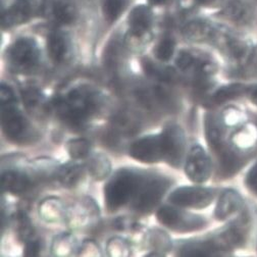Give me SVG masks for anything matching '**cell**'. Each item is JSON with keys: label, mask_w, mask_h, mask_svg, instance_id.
<instances>
[{"label": "cell", "mask_w": 257, "mask_h": 257, "mask_svg": "<svg viewBox=\"0 0 257 257\" xmlns=\"http://www.w3.org/2000/svg\"><path fill=\"white\" fill-rule=\"evenodd\" d=\"M218 29V26L212 25L207 21L194 20L186 24L183 29V34L192 42H208L212 44L217 35Z\"/></svg>", "instance_id": "17"}, {"label": "cell", "mask_w": 257, "mask_h": 257, "mask_svg": "<svg viewBox=\"0 0 257 257\" xmlns=\"http://www.w3.org/2000/svg\"><path fill=\"white\" fill-rule=\"evenodd\" d=\"M39 60L40 49L32 38H19L8 49V61L16 72L31 73L37 68Z\"/></svg>", "instance_id": "6"}, {"label": "cell", "mask_w": 257, "mask_h": 257, "mask_svg": "<svg viewBox=\"0 0 257 257\" xmlns=\"http://www.w3.org/2000/svg\"><path fill=\"white\" fill-rule=\"evenodd\" d=\"M156 215L160 223L181 233L200 231L207 226V220L203 216L178 210L170 206L162 207Z\"/></svg>", "instance_id": "9"}, {"label": "cell", "mask_w": 257, "mask_h": 257, "mask_svg": "<svg viewBox=\"0 0 257 257\" xmlns=\"http://www.w3.org/2000/svg\"><path fill=\"white\" fill-rule=\"evenodd\" d=\"M218 193L217 189L211 187H182L172 193L170 201L181 207L203 209L211 205L217 198Z\"/></svg>", "instance_id": "8"}, {"label": "cell", "mask_w": 257, "mask_h": 257, "mask_svg": "<svg viewBox=\"0 0 257 257\" xmlns=\"http://www.w3.org/2000/svg\"><path fill=\"white\" fill-rule=\"evenodd\" d=\"M197 51H190V50H182L178 54L176 58V66L182 72H190L192 71L193 66L196 59Z\"/></svg>", "instance_id": "29"}, {"label": "cell", "mask_w": 257, "mask_h": 257, "mask_svg": "<svg viewBox=\"0 0 257 257\" xmlns=\"http://www.w3.org/2000/svg\"><path fill=\"white\" fill-rule=\"evenodd\" d=\"M223 17L240 28H248L254 25L255 12L252 6L243 0H234L222 13Z\"/></svg>", "instance_id": "18"}, {"label": "cell", "mask_w": 257, "mask_h": 257, "mask_svg": "<svg viewBox=\"0 0 257 257\" xmlns=\"http://www.w3.org/2000/svg\"><path fill=\"white\" fill-rule=\"evenodd\" d=\"M22 97L26 108L31 114L41 116L47 111L45 98L38 89L34 87L24 89L22 91Z\"/></svg>", "instance_id": "20"}, {"label": "cell", "mask_w": 257, "mask_h": 257, "mask_svg": "<svg viewBox=\"0 0 257 257\" xmlns=\"http://www.w3.org/2000/svg\"><path fill=\"white\" fill-rule=\"evenodd\" d=\"M130 155L141 163L159 162L165 157L163 136L152 135L139 139L131 146Z\"/></svg>", "instance_id": "14"}, {"label": "cell", "mask_w": 257, "mask_h": 257, "mask_svg": "<svg viewBox=\"0 0 257 257\" xmlns=\"http://www.w3.org/2000/svg\"><path fill=\"white\" fill-rule=\"evenodd\" d=\"M47 51L50 58L56 63L68 61L73 52L70 36L61 31H54L47 38Z\"/></svg>", "instance_id": "15"}, {"label": "cell", "mask_w": 257, "mask_h": 257, "mask_svg": "<svg viewBox=\"0 0 257 257\" xmlns=\"http://www.w3.org/2000/svg\"><path fill=\"white\" fill-rule=\"evenodd\" d=\"M167 0H148L149 6L152 7H162L164 5H166Z\"/></svg>", "instance_id": "32"}, {"label": "cell", "mask_w": 257, "mask_h": 257, "mask_svg": "<svg viewBox=\"0 0 257 257\" xmlns=\"http://www.w3.org/2000/svg\"><path fill=\"white\" fill-rule=\"evenodd\" d=\"M142 66L143 70L149 77L162 82H171L176 77L174 70L160 66V64H157L148 58H144L142 60Z\"/></svg>", "instance_id": "24"}, {"label": "cell", "mask_w": 257, "mask_h": 257, "mask_svg": "<svg viewBox=\"0 0 257 257\" xmlns=\"http://www.w3.org/2000/svg\"><path fill=\"white\" fill-rule=\"evenodd\" d=\"M68 151L72 158L83 159L90 153V143L85 139H75L68 143Z\"/></svg>", "instance_id": "28"}, {"label": "cell", "mask_w": 257, "mask_h": 257, "mask_svg": "<svg viewBox=\"0 0 257 257\" xmlns=\"http://www.w3.org/2000/svg\"><path fill=\"white\" fill-rule=\"evenodd\" d=\"M240 100L257 111V81H242Z\"/></svg>", "instance_id": "27"}, {"label": "cell", "mask_w": 257, "mask_h": 257, "mask_svg": "<svg viewBox=\"0 0 257 257\" xmlns=\"http://www.w3.org/2000/svg\"><path fill=\"white\" fill-rule=\"evenodd\" d=\"M251 202L246 193L234 188L220 191L214 207L213 216L218 221L226 222L241 213Z\"/></svg>", "instance_id": "11"}, {"label": "cell", "mask_w": 257, "mask_h": 257, "mask_svg": "<svg viewBox=\"0 0 257 257\" xmlns=\"http://www.w3.org/2000/svg\"><path fill=\"white\" fill-rule=\"evenodd\" d=\"M35 10L30 0H3L2 27L11 29L33 19Z\"/></svg>", "instance_id": "12"}, {"label": "cell", "mask_w": 257, "mask_h": 257, "mask_svg": "<svg viewBox=\"0 0 257 257\" xmlns=\"http://www.w3.org/2000/svg\"><path fill=\"white\" fill-rule=\"evenodd\" d=\"M84 176L83 166L77 164H68L60 168L57 172L58 181L66 187L76 186Z\"/></svg>", "instance_id": "23"}, {"label": "cell", "mask_w": 257, "mask_h": 257, "mask_svg": "<svg viewBox=\"0 0 257 257\" xmlns=\"http://www.w3.org/2000/svg\"><path fill=\"white\" fill-rule=\"evenodd\" d=\"M3 190L12 194L19 195L26 192L31 184L30 178L21 172L8 171L3 175Z\"/></svg>", "instance_id": "19"}, {"label": "cell", "mask_w": 257, "mask_h": 257, "mask_svg": "<svg viewBox=\"0 0 257 257\" xmlns=\"http://www.w3.org/2000/svg\"><path fill=\"white\" fill-rule=\"evenodd\" d=\"M2 116L4 132L10 140L19 144L34 141L36 135L33 126L18 108L17 101L2 103Z\"/></svg>", "instance_id": "5"}, {"label": "cell", "mask_w": 257, "mask_h": 257, "mask_svg": "<svg viewBox=\"0 0 257 257\" xmlns=\"http://www.w3.org/2000/svg\"><path fill=\"white\" fill-rule=\"evenodd\" d=\"M48 18L58 26L71 25L77 21L79 11L73 0H53L46 10Z\"/></svg>", "instance_id": "16"}, {"label": "cell", "mask_w": 257, "mask_h": 257, "mask_svg": "<svg viewBox=\"0 0 257 257\" xmlns=\"http://www.w3.org/2000/svg\"><path fill=\"white\" fill-rule=\"evenodd\" d=\"M41 246H40V242L39 240L32 239L28 242H26V246H25V256H37L39 255Z\"/></svg>", "instance_id": "30"}, {"label": "cell", "mask_w": 257, "mask_h": 257, "mask_svg": "<svg viewBox=\"0 0 257 257\" xmlns=\"http://www.w3.org/2000/svg\"><path fill=\"white\" fill-rule=\"evenodd\" d=\"M54 106L62 119L79 125L98 110L100 96L89 87H77L64 95V97L58 98Z\"/></svg>", "instance_id": "2"}, {"label": "cell", "mask_w": 257, "mask_h": 257, "mask_svg": "<svg viewBox=\"0 0 257 257\" xmlns=\"http://www.w3.org/2000/svg\"><path fill=\"white\" fill-rule=\"evenodd\" d=\"M154 16L150 7L139 5L132 9L127 16L128 31L125 43L132 49L139 50L151 40V29Z\"/></svg>", "instance_id": "4"}, {"label": "cell", "mask_w": 257, "mask_h": 257, "mask_svg": "<svg viewBox=\"0 0 257 257\" xmlns=\"http://www.w3.org/2000/svg\"><path fill=\"white\" fill-rule=\"evenodd\" d=\"M88 171L96 180L104 179L110 172V164L107 157L103 154H97L91 157L88 163Z\"/></svg>", "instance_id": "25"}, {"label": "cell", "mask_w": 257, "mask_h": 257, "mask_svg": "<svg viewBox=\"0 0 257 257\" xmlns=\"http://www.w3.org/2000/svg\"><path fill=\"white\" fill-rule=\"evenodd\" d=\"M132 0H101V11L104 20L112 24L130 7Z\"/></svg>", "instance_id": "21"}, {"label": "cell", "mask_w": 257, "mask_h": 257, "mask_svg": "<svg viewBox=\"0 0 257 257\" xmlns=\"http://www.w3.org/2000/svg\"><path fill=\"white\" fill-rule=\"evenodd\" d=\"M244 81H257V45H256V50H255L253 60L247 71Z\"/></svg>", "instance_id": "31"}, {"label": "cell", "mask_w": 257, "mask_h": 257, "mask_svg": "<svg viewBox=\"0 0 257 257\" xmlns=\"http://www.w3.org/2000/svg\"><path fill=\"white\" fill-rule=\"evenodd\" d=\"M141 177V175L128 170L117 172L104 188L106 207L110 211H114L131 201L137 191Z\"/></svg>", "instance_id": "3"}, {"label": "cell", "mask_w": 257, "mask_h": 257, "mask_svg": "<svg viewBox=\"0 0 257 257\" xmlns=\"http://www.w3.org/2000/svg\"><path fill=\"white\" fill-rule=\"evenodd\" d=\"M242 186L246 195L257 203V158L241 174Z\"/></svg>", "instance_id": "22"}, {"label": "cell", "mask_w": 257, "mask_h": 257, "mask_svg": "<svg viewBox=\"0 0 257 257\" xmlns=\"http://www.w3.org/2000/svg\"><path fill=\"white\" fill-rule=\"evenodd\" d=\"M204 117V134L215 162V177L240 176L257 158V111L241 100L218 105Z\"/></svg>", "instance_id": "1"}, {"label": "cell", "mask_w": 257, "mask_h": 257, "mask_svg": "<svg viewBox=\"0 0 257 257\" xmlns=\"http://www.w3.org/2000/svg\"><path fill=\"white\" fill-rule=\"evenodd\" d=\"M169 184V181L163 177L142 176L132 199L133 207L140 212L151 211L163 198Z\"/></svg>", "instance_id": "7"}, {"label": "cell", "mask_w": 257, "mask_h": 257, "mask_svg": "<svg viewBox=\"0 0 257 257\" xmlns=\"http://www.w3.org/2000/svg\"><path fill=\"white\" fill-rule=\"evenodd\" d=\"M185 172L189 180L196 184L206 183L215 174V162L200 145H195L188 153Z\"/></svg>", "instance_id": "10"}, {"label": "cell", "mask_w": 257, "mask_h": 257, "mask_svg": "<svg viewBox=\"0 0 257 257\" xmlns=\"http://www.w3.org/2000/svg\"><path fill=\"white\" fill-rule=\"evenodd\" d=\"M162 136L165 151L164 159L175 168L180 167L186 146V138L183 130L179 125L171 124L166 127Z\"/></svg>", "instance_id": "13"}, {"label": "cell", "mask_w": 257, "mask_h": 257, "mask_svg": "<svg viewBox=\"0 0 257 257\" xmlns=\"http://www.w3.org/2000/svg\"><path fill=\"white\" fill-rule=\"evenodd\" d=\"M175 49H176V41L174 40V38L167 36V37H164L157 43L154 49V54L156 58L159 59L160 61H168L173 57Z\"/></svg>", "instance_id": "26"}]
</instances>
